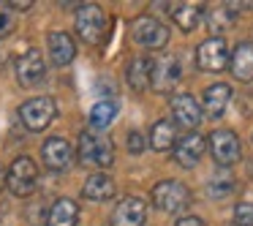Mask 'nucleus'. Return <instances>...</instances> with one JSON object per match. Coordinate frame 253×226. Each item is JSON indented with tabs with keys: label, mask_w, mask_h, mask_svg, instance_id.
I'll return each instance as SVG.
<instances>
[{
	"label": "nucleus",
	"mask_w": 253,
	"mask_h": 226,
	"mask_svg": "<svg viewBox=\"0 0 253 226\" xmlns=\"http://www.w3.org/2000/svg\"><path fill=\"white\" fill-rule=\"evenodd\" d=\"M79 158L90 166H112L115 161V144L98 131H82L79 134Z\"/></svg>",
	"instance_id": "nucleus-1"
},
{
	"label": "nucleus",
	"mask_w": 253,
	"mask_h": 226,
	"mask_svg": "<svg viewBox=\"0 0 253 226\" xmlns=\"http://www.w3.org/2000/svg\"><path fill=\"white\" fill-rule=\"evenodd\" d=\"M6 185H8V191L19 199L30 196V193L36 191V185H39V166L33 164V158H28V155L14 158V164L8 166Z\"/></svg>",
	"instance_id": "nucleus-2"
},
{
	"label": "nucleus",
	"mask_w": 253,
	"mask_h": 226,
	"mask_svg": "<svg viewBox=\"0 0 253 226\" xmlns=\"http://www.w3.org/2000/svg\"><path fill=\"white\" fill-rule=\"evenodd\" d=\"M153 204L164 213H180L191 204V188L180 180H164L153 188Z\"/></svg>",
	"instance_id": "nucleus-3"
},
{
	"label": "nucleus",
	"mask_w": 253,
	"mask_h": 226,
	"mask_svg": "<svg viewBox=\"0 0 253 226\" xmlns=\"http://www.w3.org/2000/svg\"><path fill=\"white\" fill-rule=\"evenodd\" d=\"M77 33L84 44H101L106 33V14L95 3H82L77 8Z\"/></svg>",
	"instance_id": "nucleus-4"
},
{
	"label": "nucleus",
	"mask_w": 253,
	"mask_h": 226,
	"mask_svg": "<svg viewBox=\"0 0 253 226\" xmlns=\"http://www.w3.org/2000/svg\"><path fill=\"white\" fill-rule=\"evenodd\" d=\"M231 63V52H229V44L226 39L220 36H210L207 41H202L196 49V66L202 71H223L229 68Z\"/></svg>",
	"instance_id": "nucleus-5"
},
{
	"label": "nucleus",
	"mask_w": 253,
	"mask_h": 226,
	"mask_svg": "<svg viewBox=\"0 0 253 226\" xmlns=\"http://www.w3.org/2000/svg\"><path fill=\"white\" fill-rule=\"evenodd\" d=\"M133 39L144 49H164L169 44V28L155 17H136L133 19Z\"/></svg>",
	"instance_id": "nucleus-6"
},
{
	"label": "nucleus",
	"mask_w": 253,
	"mask_h": 226,
	"mask_svg": "<svg viewBox=\"0 0 253 226\" xmlns=\"http://www.w3.org/2000/svg\"><path fill=\"white\" fill-rule=\"evenodd\" d=\"M57 109H55V101L46 98V95H39V98H30L19 106V117H22L25 128L28 131H44L52 120H55Z\"/></svg>",
	"instance_id": "nucleus-7"
},
{
	"label": "nucleus",
	"mask_w": 253,
	"mask_h": 226,
	"mask_svg": "<svg viewBox=\"0 0 253 226\" xmlns=\"http://www.w3.org/2000/svg\"><path fill=\"white\" fill-rule=\"evenodd\" d=\"M207 144H210V153H212V158L218 166H231V164H237L240 155H242V144H240V139H237V134L226 131V128L210 134Z\"/></svg>",
	"instance_id": "nucleus-8"
},
{
	"label": "nucleus",
	"mask_w": 253,
	"mask_h": 226,
	"mask_svg": "<svg viewBox=\"0 0 253 226\" xmlns=\"http://www.w3.org/2000/svg\"><path fill=\"white\" fill-rule=\"evenodd\" d=\"M44 77H46V63L39 49L25 52L17 60V82L22 88H36V85L44 82Z\"/></svg>",
	"instance_id": "nucleus-9"
},
{
	"label": "nucleus",
	"mask_w": 253,
	"mask_h": 226,
	"mask_svg": "<svg viewBox=\"0 0 253 226\" xmlns=\"http://www.w3.org/2000/svg\"><path fill=\"white\" fill-rule=\"evenodd\" d=\"M180 60L171 55L161 57V60L153 63V77H150V88L155 90V93H169L171 88H174L177 82H180Z\"/></svg>",
	"instance_id": "nucleus-10"
},
{
	"label": "nucleus",
	"mask_w": 253,
	"mask_h": 226,
	"mask_svg": "<svg viewBox=\"0 0 253 226\" xmlns=\"http://www.w3.org/2000/svg\"><path fill=\"white\" fill-rule=\"evenodd\" d=\"M41 158H44V166L49 172H66L68 166L74 164V150L66 139L52 136V139H46L44 147H41Z\"/></svg>",
	"instance_id": "nucleus-11"
},
{
	"label": "nucleus",
	"mask_w": 253,
	"mask_h": 226,
	"mask_svg": "<svg viewBox=\"0 0 253 226\" xmlns=\"http://www.w3.org/2000/svg\"><path fill=\"white\" fill-rule=\"evenodd\" d=\"M144 218H147V204H144V199L128 196L112 213V226H144Z\"/></svg>",
	"instance_id": "nucleus-12"
},
{
	"label": "nucleus",
	"mask_w": 253,
	"mask_h": 226,
	"mask_svg": "<svg viewBox=\"0 0 253 226\" xmlns=\"http://www.w3.org/2000/svg\"><path fill=\"white\" fill-rule=\"evenodd\" d=\"M171 115H174V123L180 128L193 131V128L202 123V106L196 104L193 95L182 93V95H174V98H171Z\"/></svg>",
	"instance_id": "nucleus-13"
},
{
	"label": "nucleus",
	"mask_w": 253,
	"mask_h": 226,
	"mask_svg": "<svg viewBox=\"0 0 253 226\" xmlns=\"http://www.w3.org/2000/svg\"><path fill=\"white\" fill-rule=\"evenodd\" d=\"M204 147H207V142H204L202 134H188V136H182L180 142L174 144V158H177V164L185 166V169H193V166L202 161Z\"/></svg>",
	"instance_id": "nucleus-14"
},
{
	"label": "nucleus",
	"mask_w": 253,
	"mask_h": 226,
	"mask_svg": "<svg viewBox=\"0 0 253 226\" xmlns=\"http://www.w3.org/2000/svg\"><path fill=\"white\" fill-rule=\"evenodd\" d=\"M231 77L240 79V82H253V44L251 41H242L237 44V49L231 52Z\"/></svg>",
	"instance_id": "nucleus-15"
},
{
	"label": "nucleus",
	"mask_w": 253,
	"mask_h": 226,
	"mask_svg": "<svg viewBox=\"0 0 253 226\" xmlns=\"http://www.w3.org/2000/svg\"><path fill=\"white\" fill-rule=\"evenodd\" d=\"M49 55H52V63L55 66H71V60L77 57V44H74V39L68 33H63V30H55V33H49Z\"/></svg>",
	"instance_id": "nucleus-16"
},
{
	"label": "nucleus",
	"mask_w": 253,
	"mask_h": 226,
	"mask_svg": "<svg viewBox=\"0 0 253 226\" xmlns=\"http://www.w3.org/2000/svg\"><path fill=\"white\" fill-rule=\"evenodd\" d=\"M202 101H204V109H207L210 117H220L226 112V106H229V101H231V88L226 82H215L204 90Z\"/></svg>",
	"instance_id": "nucleus-17"
},
{
	"label": "nucleus",
	"mask_w": 253,
	"mask_h": 226,
	"mask_svg": "<svg viewBox=\"0 0 253 226\" xmlns=\"http://www.w3.org/2000/svg\"><path fill=\"white\" fill-rule=\"evenodd\" d=\"M79 207L74 199H57L46 215V226H77Z\"/></svg>",
	"instance_id": "nucleus-18"
},
{
	"label": "nucleus",
	"mask_w": 253,
	"mask_h": 226,
	"mask_svg": "<svg viewBox=\"0 0 253 226\" xmlns=\"http://www.w3.org/2000/svg\"><path fill=\"white\" fill-rule=\"evenodd\" d=\"M202 17H204V8L196 6V3H182V6L171 8V19H174L177 28L185 30V33L196 30V25L202 22Z\"/></svg>",
	"instance_id": "nucleus-19"
},
{
	"label": "nucleus",
	"mask_w": 253,
	"mask_h": 226,
	"mask_svg": "<svg viewBox=\"0 0 253 226\" xmlns=\"http://www.w3.org/2000/svg\"><path fill=\"white\" fill-rule=\"evenodd\" d=\"M126 77H128V85L133 90H147L150 77H153V60H147V57H133Z\"/></svg>",
	"instance_id": "nucleus-20"
},
{
	"label": "nucleus",
	"mask_w": 253,
	"mask_h": 226,
	"mask_svg": "<svg viewBox=\"0 0 253 226\" xmlns=\"http://www.w3.org/2000/svg\"><path fill=\"white\" fill-rule=\"evenodd\" d=\"M82 193L87 199H93V202H106V199L115 196V182H112V177H106V175H93V177H87Z\"/></svg>",
	"instance_id": "nucleus-21"
},
{
	"label": "nucleus",
	"mask_w": 253,
	"mask_h": 226,
	"mask_svg": "<svg viewBox=\"0 0 253 226\" xmlns=\"http://www.w3.org/2000/svg\"><path fill=\"white\" fill-rule=\"evenodd\" d=\"M150 147L155 153H166V150L174 147V123L169 120H158L150 128Z\"/></svg>",
	"instance_id": "nucleus-22"
},
{
	"label": "nucleus",
	"mask_w": 253,
	"mask_h": 226,
	"mask_svg": "<svg viewBox=\"0 0 253 226\" xmlns=\"http://www.w3.org/2000/svg\"><path fill=\"white\" fill-rule=\"evenodd\" d=\"M117 117V104L115 101H98V104L90 109V126L93 128H109V123Z\"/></svg>",
	"instance_id": "nucleus-23"
},
{
	"label": "nucleus",
	"mask_w": 253,
	"mask_h": 226,
	"mask_svg": "<svg viewBox=\"0 0 253 226\" xmlns=\"http://www.w3.org/2000/svg\"><path fill=\"white\" fill-rule=\"evenodd\" d=\"M207 193L212 199H226V196H231L234 193V177L229 175V172H215L212 175V180L207 182Z\"/></svg>",
	"instance_id": "nucleus-24"
},
{
	"label": "nucleus",
	"mask_w": 253,
	"mask_h": 226,
	"mask_svg": "<svg viewBox=\"0 0 253 226\" xmlns=\"http://www.w3.org/2000/svg\"><path fill=\"white\" fill-rule=\"evenodd\" d=\"M234 22V8L231 6H218V8H210L207 11V25L212 33H220V30L231 28Z\"/></svg>",
	"instance_id": "nucleus-25"
},
{
	"label": "nucleus",
	"mask_w": 253,
	"mask_h": 226,
	"mask_svg": "<svg viewBox=\"0 0 253 226\" xmlns=\"http://www.w3.org/2000/svg\"><path fill=\"white\" fill-rule=\"evenodd\" d=\"M14 28H17V14H14V8L8 3L0 0V39H6L8 33H14Z\"/></svg>",
	"instance_id": "nucleus-26"
},
{
	"label": "nucleus",
	"mask_w": 253,
	"mask_h": 226,
	"mask_svg": "<svg viewBox=\"0 0 253 226\" xmlns=\"http://www.w3.org/2000/svg\"><path fill=\"white\" fill-rule=\"evenodd\" d=\"M234 224L237 226H253V202H242L234 207Z\"/></svg>",
	"instance_id": "nucleus-27"
},
{
	"label": "nucleus",
	"mask_w": 253,
	"mask_h": 226,
	"mask_svg": "<svg viewBox=\"0 0 253 226\" xmlns=\"http://www.w3.org/2000/svg\"><path fill=\"white\" fill-rule=\"evenodd\" d=\"M144 144H147V142H144V136H142L139 131H131V134H128V150H131L133 155L144 153Z\"/></svg>",
	"instance_id": "nucleus-28"
},
{
	"label": "nucleus",
	"mask_w": 253,
	"mask_h": 226,
	"mask_svg": "<svg viewBox=\"0 0 253 226\" xmlns=\"http://www.w3.org/2000/svg\"><path fill=\"white\" fill-rule=\"evenodd\" d=\"M174 226H207V224H204L202 218H196V215H185V218H180Z\"/></svg>",
	"instance_id": "nucleus-29"
},
{
	"label": "nucleus",
	"mask_w": 253,
	"mask_h": 226,
	"mask_svg": "<svg viewBox=\"0 0 253 226\" xmlns=\"http://www.w3.org/2000/svg\"><path fill=\"white\" fill-rule=\"evenodd\" d=\"M8 6H11L14 11H28V8L33 6V3H30V0H11V3H8Z\"/></svg>",
	"instance_id": "nucleus-30"
},
{
	"label": "nucleus",
	"mask_w": 253,
	"mask_h": 226,
	"mask_svg": "<svg viewBox=\"0 0 253 226\" xmlns=\"http://www.w3.org/2000/svg\"><path fill=\"white\" fill-rule=\"evenodd\" d=\"M6 180H8V172H6V169H3V166H0V188L6 185Z\"/></svg>",
	"instance_id": "nucleus-31"
}]
</instances>
